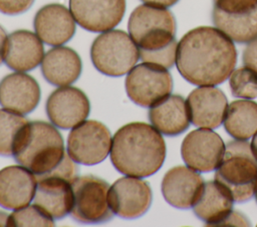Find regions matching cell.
Segmentation results:
<instances>
[{
  "label": "cell",
  "mask_w": 257,
  "mask_h": 227,
  "mask_svg": "<svg viewBox=\"0 0 257 227\" xmlns=\"http://www.w3.org/2000/svg\"><path fill=\"white\" fill-rule=\"evenodd\" d=\"M226 132L237 140H247L257 132V103L236 100L227 107L223 121Z\"/></svg>",
  "instance_id": "obj_24"
},
{
  "label": "cell",
  "mask_w": 257,
  "mask_h": 227,
  "mask_svg": "<svg viewBox=\"0 0 257 227\" xmlns=\"http://www.w3.org/2000/svg\"><path fill=\"white\" fill-rule=\"evenodd\" d=\"M44 57V47L37 34L28 30L10 33L5 42L3 61L12 70L30 71L36 68Z\"/></svg>",
  "instance_id": "obj_19"
},
{
  "label": "cell",
  "mask_w": 257,
  "mask_h": 227,
  "mask_svg": "<svg viewBox=\"0 0 257 227\" xmlns=\"http://www.w3.org/2000/svg\"><path fill=\"white\" fill-rule=\"evenodd\" d=\"M7 226H54V221L39 207L32 204L12 212L8 217Z\"/></svg>",
  "instance_id": "obj_28"
},
{
  "label": "cell",
  "mask_w": 257,
  "mask_h": 227,
  "mask_svg": "<svg viewBox=\"0 0 257 227\" xmlns=\"http://www.w3.org/2000/svg\"><path fill=\"white\" fill-rule=\"evenodd\" d=\"M165 158L166 143L161 132L145 122L128 123L112 137L110 160L124 175L149 177L159 171Z\"/></svg>",
  "instance_id": "obj_2"
},
{
  "label": "cell",
  "mask_w": 257,
  "mask_h": 227,
  "mask_svg": "<svg viewBox=\"0 0 257 227\" xmlns=\"http://www.w3.org/2000/svg\"><path fill=\"white\" fill-rule=\"evenodd\" d=\"M214 10L227 14H241L257 9V0H213Z\"/></svg>",
  "instance_id": "obj_29"
},
{
  "label": "cell",
  "mask_w": 257,
  "mask_h": 227,
  "mask_svg": "<svg viewBox=\"0 0 257 227\" xmlns=\"http://www.w3.org/2000/svg\"><path fill=\"white\" fill-rule=\"evenodd\" d=\"M190 122L199 128L215 129L224 121L228 107L224 92L214 86H200L188 96Z\"/></svg>",
  "instance_id": "obj_14"
},
{
  "label": "cell",
  "mask_w": 257,
  "mask_h": 227,
  "mask_svg": "<svg viewBox=\"0 0 257 227\" xmlns=\"http://www.w3.org/2000/svg\"><path fill=\"white\" fill-rule=\"evenodd\" d=\"M8 217L9 215L6 212L0 211V226H7V222H8Z\"/></svg>",
  "instance_id": "obj_36"
},
{
  "label": "cell",
  "mask_w": 257,
  "mask_h": 227,
  "mask_svg": "<svg viewBox=\"0 0 257 227\" xmlns=\"http://www.w3.org/2000/svg\"><path fill=\"white\" fill-rule=\"evenodd\" d=\"M149 119L152 125L164 135L177 136L184 133L190 125L186 100L178 94L169 95L150 108Z\"/></svg>",
  "instance_id": "obj_22"
},
{
  "label": "cell",
  "mask_w": 257,
  "mask_h": 227,
  "mask_svg": "<svg viewBox=\"0 0 257 227\" xmlns=\"http://www.w3.org/2000/svg\"><path fill=\"white\" fill-rule=\"evenodd\" d=\"M236 62L237 50L233 41L216 27L194 28L178 43L177 69L193 85L223 83L233 72Z\"/></svg>",
  "instance_id": "obj_1"
},
{
  "label": "cell",
  "mask_w": 257,
  "mask_h": 227,
  "mask_svg": "<svg viewBox=\"0 0 257 227\" xmlns=\"http://www.w3.org/2000/svg\"><path fill=\"white\" fill-rule=\"evenodd\" d=\"M212 20L216 28L237 43H248L257 38V9L241 14H227L213 9Z\"/></svg>",
  "instance_id": "obj_25"
},
{
  "label": "cell",
  "mask_w": 257,
  "mask_h": 227,
  "mask_svg": "<svg viewBox=\"0 0 257 227\" xmlns=\"http://www.w3.org/2000/svg\"><path fill=\"white\" fill-rule=\"evenodd\" d=\"M152 199L150 185L140 177H121L108 189V203L112 212L124 219L144 215L149 210Z\"/></svg>",
  "instance_id": "obj_11"
},
{
  "label": "cell",
  "mask_w": 257,
  "mask_h": 227,
  "mask_svg": "<svg viewBox=\"0 0 257 227\" xmlns=\"http://www.w3.org/2000/svg\"><path fill=\"white\" fill-rule=\"evenodd\" d=\"M251 149H252V152H253L255 158L257 159V132L253 135V139L251 142Z\"/></svg>",
  "instance_id": "obj_35"
},
{
  "label": "cell",
  "mask_w": 257,
  "mask_h": 227,
  "mask_svg": "<svg viewBox=\"0 0 257 227\" xmlns=\"http://www.w3.org/2000/svg\"><path fill=\"white\" fill-rule=\"evenodd\" d=\"M233 202L227 189L217 181H209L204 183L192 208L195 215L208 226H218L232 211Z\"/></svg>",
  "instance_id": "obj_23"
},
{
  "label": "cell",
  "mask_w": 257,
  "mask_h": 227,
  "mask_svg": "<svg viewBox=\"0 0 257 227\" xmlns=\"http://www.w3.org/2000/svg\"><path fill=\"white\" fill-rule=\"evenodd\" d=\"M33 26L41 41L51 46L66 43L75 32V20L70 10L58 3L41 7L34 16Z\"/></svg>",
  "instance_id": "obj_15"
},
{
  "label": "cell",
  "mask_w": 257,
  "mask_h": 227,
  "mask_svg": "<svg viewBox=\"0 0 257 227\" xmlns=\"http://www.w3.org/2000/svg\"><path fill=\"white\" fill-rule=\"evenodd\" d=\"M254 194H255V199H256V202H257V185H256V188H255V192H254Z\"/></svg>",
  "instance_id": "obj_37"
},
{
  "label": "cell",
  "mask_w": 257,
  "mask_h": 227,
  "mask_svg": "<svg viewBox=\"0 0 257 227\" xmlns=\"http://www.w3.org/2000/svg\"><path fill=\"white\" fill-rule=\"evenodd\" d=\"M6 32L3 29L2 26H0V64L3 62V54H4V47H5V42H6Z\"/></svg>",
  "instance_id": "obj_34"
},
{
  "label": "cell",
  "mask_w": 257,
  "mask_h": 227,
  "mask_svg": "<svg viewBox=\"0 0 257 227\" xmlns=\"http://www.w3.org/2000/svg\"><path fill=\"white\" fill-rule=\"evenodd\" d=\"M81 59L71 48L56 46L47 51L41 61V72L54 86H67L75 82L81 73Z\"/></svg>",
  "instance_id": "obj_21"
},
{
  "label": "cell",
  "mask_w": 257,
  "mask_h": 227,
  "mask_svg": "<svg viewBox=\"0 0 257 227\" xmlns=\"http://www.w3.org/2000/svg\"><path fill=\"white\" fill-rule=\"evenodd\" d=\"M34 0H0V12L6 15H18L27 11Z\"/></svg>",
  "instance_id": "obj_30"
},
{
  "label": "cell",
  "mask_w": 257,
  "mask_h": 227,
  "mask_svg": "<svg viewBox=\"0 0 257 227\" xmlns=\"http://www.w3.org/2000/svg\"><path fill=\"white\" fill-rule=\"evenodd\" d=\"M229 84L235 97L245 99L257 97V73L248 67L234 70L230 75Z\"/></svg>",
  "instance_id": "obj_27"
},
{
  "label": "cell",
  "mask_w": 257,
  "mask_h": 227,
  "mask_svg": "<svg viewBox=\"0 0 257 227\" xmlns=\"http://www.w3.org/2000/svg\"><path fill=\"white\" fill-rule=\"evenodd\" d=\"M242 61L245 67H248L257 73V38L248 42L243 51Z\"/></svg>",
  "instance_id": "obj_31"
},
{
  "label": "cell",
  "mask_w": 257,
  "mask_h": 227,
  "mask_svg": "<svg viewBox=\"0 0 257 227\" xmlns=\"http://www.w3.org/2000/svg\"><path fill=\"white\" fill-rule=\"evenodd\" d=\"M65 155L60 133L44 121H28L13 150L14 159L36 177L54 170Z\"/></svg>",
  "instance_id": "obj_4"
},
{
  "label": "cell",
  "mask_w": 257,
  "mask_h": 227,
  "mask_svg": "<svg viewBox=\"0 0 257 227\" xmlns=\"http://www.w3.org/2000/svg\"><path fill=\"white\" fill-rule=\"evenodd\" d=\"M37 178L22 165L7 166L0 170V206L19 209L33 200Z\"/></svg>",
  "instance_id": "obj_18"
},
{
  "label": "cell",
  "mask_w": 257,
  "mask_h": 227,
  "mask_svg": "<svg viewBox=\"0 0 257 227\" xmlns=\"http://www.w3.org/2000/svg\"><path fill=\"white\" fill-rule=\"evenodd\" d=\"M142 1L146 4L168 8L175 5L179 0H142Z\"/></svg>",
  "instance_id": "obj_33"
},
{
  "label": "cell",
  "mask_w": 257,
  "mask_h": 227,
  "mask_svg": "<svg viewBox=\"0 0 257 227\" xmlns=\"http://www.w3.org/2000/svg\"><path fill=\"white\" fill-rule=\"evenodd\" d=\"M28 120L16 112L0 109V155L13 156L15 144Z\"/></svg>",
  "instance_id": "obj_26"
},
{
  "label": "cell",
  "mask_w": 257,
  "mask_h": 227,
  "mask_svg": "<svg viewBox=\"0 0 257 227\" xmlns=\"http://www.w3.org/2000/svg\"><path fill=\"white\" fill-rule=\"evenodd\" d=\"M39 100V85L28 74L17 71L0 81V104L7 110L25 115L36 108Z\"/></svg>",
  "instance_id": "obj_17"
},
{
  "label": "cell",
  "mask_w": 257,
  "mask_h": 227,
  "mask_svg": "<svg viewBox=\"0 0 257 227\" xmlns=\"http://www.w3.org/2000/svg\"><path fill=\"white\" fill-rule=\"evenodd\" d=\"M127 28L143 62L167 69L174 66L178 47L177 23L170 10L146 3L140 5L132 12Z\"/></svg>",
  "instance_id": "obj_3"
},
{
  "label": "cell",
  "mask_w": 257,
  "mask_h": 227,
  "mask_svg": "<svg viewBox=\"0 0 257 227\" xmlns=\"http://www.w3.org/2000/svg\"><path fill=\"white\" fill-rule=\"evenodd\" d=\"M75 22L90 32L114 28L125 12V0H69Z\"/></svg>",
  "instance_id": "obj_12"
},
{
  "label": "cell",
  "mask_w": 257,
  "mask_h": 227,
  "mask_svg": "<svg viewBox=\"0 0 257 227\" xmlns=\"http://www.w3.org/2000/svg\"><path fill=\"white\" fill-rule=\"evenodd\" d=\"M90 58L100 73L119 77L128 73L137 64L140 52L130 34L122 30H107L91 44Z\"/></svg>",
  "instance_id": "obj_6"
},
{
  "label": "cell",
  "mask_w": 257,
  "mask_h": 227,
  "mask_svg": "<svg viewBox=\"0 0 257 227\" xmlns=\"http://www.w3.org/2000/svg\"><path fill=\"white\" fill-rule=\"evenodd\" d=\"M124 85L126 94L134 103L151 108L171 94L173 78L167 68L144 62L127 73Z\"/></svg>",
  "instance_id": "obj_8"
},
{
  "label": "cell",
  "mask_w": 257,
  "mask_h": 227,
  "mask_svg": "<svg viewBox=\"0 0 257 227\" xmlns=\"http://www.w3.org/2000/svg\"><path fill=\"white\" fill-rule=\"evenodd\" d=\"M108 128L99 121L87 120L74 126L67 137V154L78 164L95 165L103 161L111 148Z\"/></svg>",
  "instance_id": "obj_9"
},
{
  "label": "cell",
  "mask_w": 257,
  "mask_h": 227,
  "mask_svg": "<svg viewBox=\"0 0 257 227\" xmlns=\"http://www.w3.org/2000/svg\"><path fill=\"white\" fill-rule=\"evenodd\" d=\"M45 109L54 126L69 129L87 118L90 104L84 92L67 85L56 89L49 95Z\"/></svg>",
  "instance_id": "obj_13"
},
{
  "label": "cell",
  "mask_w": 257,
  "mask_h": 227,
  "mask_svg": "<svg viewBox=\"0 0 257 227\" xmlns=\"http://www.w3.org/2000/svg\"><path fill=\"white\" fill-rule=\"evenodd\" d=\"M72 205L70 215L80 223L97 224L112 218L108 203V184L95 176H76L70 181Z\"/></svg>",
  "instance_id": "obj_7"
},
{
  "label": "cell",
  "mask_w": 257,
  "mask_h": 227,
  "mask_svg": "<svg viewBox=\"0 0 257 227\" xmlns=\"http://www.w3.org/2000/svg\"><path fill=\"white\" fill-rule=\"evenodd\" d=\"M37 185L33 204L53 219H60L70 213L72 188L68 180L59 176L36 177Z\"/></svg>",
  "instance_id": "obj_20"
},
{
  "label": "cell",
  "mask_w": 257,
  "mask_h": 227,
  "mask_svg": "<svg viewBox=\"0 0 257 227\" xmlns=\"http://www.w3.org/2000/svg\"><path fill=\"white\" fill-rule=\"evenodd\" d=\"M215 180L228 190L235 202L252 198L257 185V159L246 140L236 139L226 145Z\"/></svg>",
  "instance_id": "obj_5"
},
{
  "label": "cell",
  "mask_w": 257,
  "mask_h": 227,
  "mask_svg": "<svg viewBox=\"0 0 257 227\" xmlns=\"http://www.w3.org/2000/svg\"><path fill=\"white\" fill-rule=\"evenodd\" d=\"M202 176L186 166L171 168L164 176L161 189L165 200L179 209L191 208L197 200L203 185Z\"/></svg>",
  "instance_id": "obj_16"
},
{
  "label": "cell",
  "mask_w": 257,
  "mask_h": 227,
  "mask_svg": "<svg viewBox=\"0 0 257 227\" xmlns=\"http://www.w3.org/2000/svg\"><path fill=\"white\" fill-rule=\"evenodd\" d=\"M249 219L238 211H231L219 224L218 226H250Z\"/></svg>",
  "instance_id": "obj_32"
},
{
  "label": "cell",
  "mask_w": 257,
  "mask_h": 227,
  "mask_svg": "<svg viewBox=\"0 0 257 227\" xmlns=\"http://www.w3.org/2000/svg\"><path fill=\"white\" fill-rule=\"evenodd\" d=\"M226 146L219 134L212 129L191 131L183 140L181 155L185 164L198 171L210 172L219 166Z\"/></svg>",
  "instance_id": "obj_10"
}]
</instances>
